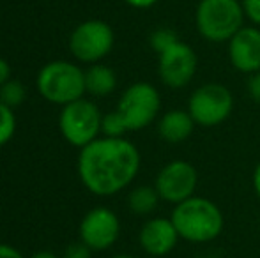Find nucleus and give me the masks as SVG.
Returning <instances> with one entry per match:
<instances>
[{"label": "nucleus", "mask_w": 260, "mask_h": 258, "mask_svg": "<svg viewBox=\"0 0 260 258\" xmlns=\"http://www.w3.org/2000/svg\"><path fill=\"white\" fill-rule=\"evenodd\" d=\"M112 258H135L133 255H127V253H119V255H113Z\"/></svg>", "instance_id": "29"}, {"label": "nucleus", "mask_w": 260, "mask_h": 258, "mask_svg": "<svg viewBox=\"0 0 260 258\" xmlns=\"http://www.w3.org/2000/svg\"><path fill=\"white\" fill-rule=\"evenodd\" d=\"M62 258H92V249L87 244H83L82 241L73 242V244H69L68 248H66Z\"/></svg>", "instance_id": "21"}, {"label": "nucleus", "mask_w": 260, "mask_h": 258, "mask_svg": "<svg viewBox=\"0 0 260 258\" xmlns=\"http://www.w3.org/2000/svg\"><path fill=\"white\" fill-rule=\"evenodd\" d=\"M140 165V151L127 138L100 136L80 149L78 175L92 195L112 196L133 182Z\"/></svg>", "instance_id": "1"}, {"label": "nucleus", "mask_w": 260, "mask_h": 258, "mask_svg": "<svg viewBox=\"0 0 260 258\" xmlns=\"http://www.w3.org/2000/svg\"><path fill=\"white\" fill-rule=\"evenodd\" d=\"M11 80V65L6 59L0 57V87Z\"/></svg>", "instance_id": "25"}, {"label": "nucleus", "mask_w": 260, "mask_h": 258, "mask_svg": "<svg viewBox=\"0 0 260 258\" xmlns=\"http://www.w3.org/2000/svg\"><path fill=\"white\" fill-rule=\"evenodd\" d=\"M234 110V96L223 83L209 82L197 87L188 101V112L197 126L214 128L230 117Z\"/></svg>", "instance_id": "6"}, {"label": "nucleus", "mask_w": 260, "mask_h": 258, "mask_svg": "<svg viewBox=\"0 0 260 258\" xmlns=\"http://www.w3.org/2000/svg\"><path fill=\"white\" fill-rule=\"evenodd\" d=\"M170 219L179 237L191 244L214 241L221 235L225 227L221 209L206 196H191L174 205Z\"/></svg>", "instance_id": "2"}, {"label": "nucleus", "mask_w": 260, "mask_h": 258, "mask_svg": "<svg viewBox=\"0 0 260 258\" xmlns=\"http://www.w3.org/2000/svg\"><path fill=\"white\" fill-rule=\"evenodd\" d=\"M16 131V117H14L13 108L0 103V147L9 143L11 138Z\"/></svg>", "instance_id": "19"}, {"label": "nucleus", "mask_w": 260, "mask_h": 258, "mask_svg": "<svg viewBox=\"0 0 260 258\" xmlns=\"http://www.w3.org/2000/svg\"><path fill=\"white\" fill-rule=\"evenodd\" d=\"M229 59L234 69L244 75L260 71V30L244 25L229 41Z\"/></svg>", "instance_id": "13"}, {"label": "nucleus", "mask_w": 260, "mask_h": 258, "mask_svg": "<svg viewBox=\"0 0 260 258\" xmlns=\"http://www.w3.org/2000/svg\"><path fill=\"white\" fill-rule=\"evenodd\" d=\"M195 126V121L188 110H168L157 122V134L167 143L177 145L191 136Z\"/></svg>", "instance_id": "14"}, {"label": "nucleus", "mask_w": 260, "mask_h": 258, "mask_svg": "<svg viewBox=\"0 0 260 258\" xmlns=\"http://www.w3.org/2000/svg\"><path fill=\"white\" fill-rule=\"evenodd\" d=\"M159 200L154 186H137L127 195V207L137 216H149L157 209Z\"/></svg>", "instance_id": "16"}, {"label": "nucleus", "mask_w": 260, "mask_h": 258, "mask_svg": "<svg viewBox=\"0 0 260 258\" xmlns=\"http://www.w3.org/2000/svg\"><path fill=\"white\" fill-rule=\"evenodd\" d=\"M120 235V221L108 207H94L80 223V241L92 251L112 248Z\"/></svg>", "instance_id": "11"}, {"label": "nucleus", "mask_w": 260, "mask_h": 258, "mask_svg": "<svg viewBox=\"0 0 260 258\" xmlns=\"http://www.w3.org/2000/svg\"><path fill=\"white\" fill-rule=\"evenodd\" d=\"M248 94L257 104H260V71L250 76L248 80Z\"/></svg>", "instance_id": "23"}, {"label": "nucleus", "mask_w": 260, "mask_h": 258, "mask_svg": "<svg viewBox=\"0 0 260 258\" xmlns=\"http://www.w3.org/2000/svg\"><path fill=\"white\" fill-rule=\"evenodd\" d=\"M177 41H181V39L177 38V34H175L172 28H157L151 34V39H149V43H151V48L154 50V52L159 55V53L167 52L170 46H174Z\"/></svg>", "instance_id": "20"}, {"label": "nucleus", "mask_w": 260, "mask_h": 258, "mask_svg": "<svg viewBox=\"0 0 260 258\" xmlns=\"http://www.w3.org/2000/svg\"><path fill=\"white\" fill-rule=\"evenodd\" d=\"M197 186H199V172L191 163L184 159H174L167 163L157 172L154 180L159 198L172 205H177L195 196Z\"/></svg>", "instance_id": "9"}, {"label": "nucleus", "mask_w": 260, "mask_h": 258, "mask_svg": "<svg viewBox=\"0 0 260 258\" xmlns=\"http://www.w3.org/2000/svg\"><path fill=\"white\" fill-rule=\"evenodd\" d=\"M0 258H25V256L16 248H13V246L0 242Z\"/></svg>", "instance_id": "24"}, {"label": "nucleus", "mask_w": 260, "mask_h": 258, "mask_svg": "<svg viewBox=\"0 0 260 258\" xmlns=\"http://www.w3.org/2000/svg\"><path fill=\"white\" fill-rule=\"evenodd\" d=\"M258 225H260V214H258Z\"/></svg>", "instance_id": "30"}, {"label": "nucleus", "mask_w": 260, "mask_h": 258, "mask_svg": "<svg viewBox=\"0 0 260 258\" xmlns=\"http://www.w3.org/2000/svg\"><path fill=\"white\" fill-rule=\"evenodd\" d=\"M179 234L170 217H151L138 232V244L142 251L152 258L170 255L179 242Z\"/></svg>", "instance_id": "12"}, {"label": "nucleus", "mask_w": 260, "mask_h": 258, "mask_svg": "<svg viewBox=\"0 0 260 258\" xmlns=\"http://www.w3.org/2000/svg\"><path fill=\"white\" fill-rule=\"evenodd\" d=\"M30 258H58V256L52 251H39V253H36V255H32Z\"/></svg>", "instance_id": "28"}, {"label": "nucleus", "mask_w": 260, "mask_h": 258, "mask_svg": "<svg viewBox=\"0 0 260 258\" xmlns=\"http://www.w3.org/2000/svg\"><path fill=\"white\" fill-rule=\"evenodd\" d=\"M124 119L127 131H140L156 121L161 110L159 90L152 83L137 82L122 92L115 108Z\"/></svg>", "instance_id": "7"}, {"label": "nucleus", "mask_w": 260, "mask_h": 258, "mask_svg": "<svg viewBox=\"0 0 260 258\" xmlns=\"http://www.w3.org/2000/svg\"><path fill=\"white\" fill-rule=\"evenodd\" d=\"M117 87V75L105 64H92L85 71V89L90 96L105 97Z\"/></svg>", "instance_id": "15"}, {"label": "nucleus", "mask_w": 260, "mask_h": 258, "mask_svg": "<svg viewBox=\"0 0 260 258\" xmlns=\"http://www.w3.org/2000/svg\"><path fill=\"white\" fill-rule=\"evenodd\" d=\"M36 87L48 103L66 106L87 92L85 71L68 60H53L39 69Z\"/></svg>", "instance_id": "4"}, {"label": "nucleus", "mask_w": 260, "mask_h": 258, "mask_svg": "<svg viewBox=\"0 0 260 258\" xmlns=\"http://www.w3.org/2000/svg\"><path fill=\"white\" fill-rule=\"evenodd\" d=\"M115 34L106 21L87 20L75 27L69 38V50L82 64H100L112 52Z\"/></svg>", "instance_id": "8"}, {"label": "nucleus", "mask_w": 260, "mask_h": 258, "mask_svg": "<svg viewBox=\"0 0 260 258\" xmlns=\"http://www.w3.org/2000/svg\"><path fill=\"white\" fill-rule=\"evenodd\" d=\"M27 97V90H25L23 83L18 82V80L11 78L9 82H6L0 87V103L7 104L9 108H16Z\"/></svg>", "instance_id": "17"}, {"label": "nucleus", "mask_w": 260, "mask_h": 258, "mask_svg": "<svg viewBox=\"0 0 260 258\" xmlns=\"http://www.w3.org/2000/svg\"><path fill=\"white\" fill-rule=\"evenodd\" d=\"M129 7H135V9H149V7L156 6L159 0H124Z\"/></svg>", "instance_id": "26"}, {"label": "nucleus", "mask_w": 260, "mask_h": 258, "mask_svg": "<svg viewBox=\"0 0 260 258\" xmlns=\"http://www.w3.org/2000/svg\"><path fill=\"white\" fill-rule=\"evenodd\" d=\"M157 59V75L163 85L168 89L181 90L191 83L197 75L199 59L195 50L182 41H177L167 52L159 53Z\"/></svg>", "instance_id": "10"}, {"label": "nucleus", "mask_w": 260, "mask_h": 258, "mask_svg": "<svg viewBox=\"0 0 260 258\" xmlns=\"http://www.w3.org/2000/svg\"><path fill=\"white\" fill-rule=\"evenodd\" d=\"M244 9V16L255 25L260 27V0H241Z\"/></svg>", "instance_id": "22"}, {"label": "nucleus", "mask_w": 260, "mask_h": 258, "mask_svg": "<svg viewBox=\"0 0 260 258\" xmlns=\"http://www.w3.org/2000/svg\"><path fill=\"white\" fill-rule=\"evenodd\" d=\"M241 0H200L195 9V27L209 43H229L244 27Z\"/></svg>", "instance_id": "3"}, {"label": "nucleus", "mask_w": 260, "mask_h": 258, "mask_svg": "<svg viewBox=\"0 0 260 258\" xmlns=\"http://www.w3.org/2000/svg\"><path fill=\"white\" fill-rule=\"evenodd\" d=\"M103 114L92 101L82 99L62 106L60 117H58V129L68 143L73 147L83 149L100 138Z\"/></svg>", "instance_id": "5"}, {"label": "nucleus", "mask_w": 260, "mask_h": 258, "mask_svg": "<svg viewBox=\"0 0 260 258\" xmlns=\"http://www.w3.org/2000/svg\"><path fill=\"white\" fill-rule=\"evenodd\" d=\"M127 133V126L124 119L117 110L108 112L103 115V122H101V134L108 138H124Z\"/></svg>", "instance_id": "18"}, {"label": "nucleus", "mask_w": 260, "mask_h": 258, "mask_svg": "<svg viewBox=\"0 0 260 258\" xmlns=\"http://www.w3.org/2000/svg\"><path fill=\"white\" fill-rule=\"evenodd\" d=\"M251 182H253L255 193H257V196L260 198V161H258V165L255 166V170H253V177H251Z\"/></svg>", "instance_id": "27"}]
</instances>
